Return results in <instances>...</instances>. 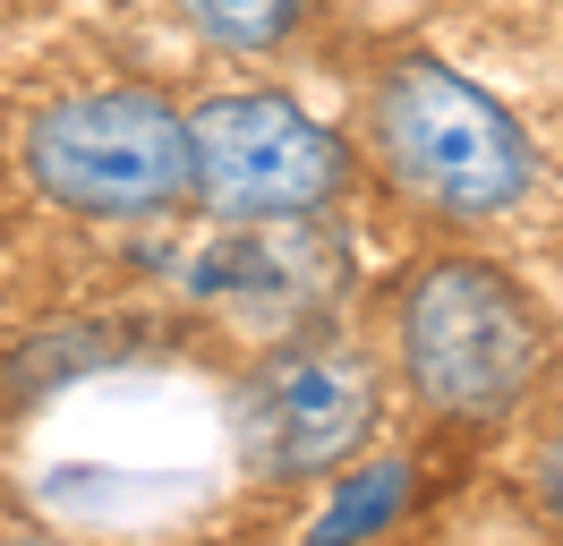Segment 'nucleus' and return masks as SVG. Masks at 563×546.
Masks as SVG:
<instances>
[{
	"label": "nucleus",
	"mask_w": 563,
	"mask_h": 546,
	"mask_svg": "<svg viewBox=\"0 0 563 546\" xmlns=\"http://www.w3.org/2000/svg\"><path fill=\"white\" fill-rule=\"evenodd\" d=\"M18 171L52 214H77V222H172L197 205L188 102H172L163 86L60 95L26 120Z\"/></svg>",
	"instance_id": "obj_3"
},
{
	"label": "nucleus",
	"mask_w": 563,
	"mask_h": 546,
	"mask_svg": "<svg viewBox=\"0 0 563 546\" xmlns=\"http://www.w3.org/2000/svg\"><path fill=\"white\" fill-rule=\"evenodd\" d=\"M179 26L213 43V52H282V43H299L308 18H317L324 0H172Z\"/></svg>",
	"instance_id": "obj_6"
},
{
	"label": "nucleus",
	"mask_w": 563,
	"mask_h": 546,
	"mask_svg": "<svg viewBox=\"0 0 563 546\" xmlns=\"http://www.w3.org/2000/svg\"><path fill=\"white\" fill-rule=\"evenodd\" d=\"M385 418V375L358 341H317V350H290L247 384L240 402V436L247 461L265 478H333L351 470L367 436Z\"/></svg>",
	"instance_id": "obj_5"
},
{
	"label": "nucleus",
	"mask_w": 563,
	"mask_h": 546,
	"mask_svg": "<svg viewBox=\"0 0 563 546\" xmlns=\"http://www.w3.org/2000/svg\"><path fill=\"white\" fill-rule=\"evenodd\" d=\"M358 163L427 231H495L538 197V136L444 52H385L358 95Z\"/></svg>",
	"instance_id": "obj_1"
},
{
	"label": "nucleus",
	"mask_w": 563,
	"mask_h": 546,
	"mask_svg": "<svg viewBox=\"0 0 563 546\" xmlns=\"http://www.w3.org/2000/svg\"><path fill=\"white\" fill-rule=\"evenodd\" d=\"M410 504V461H376V470H358L351 487H333V504L317 512V529L308 546H367L376 529H393Z\"/></svg>",
	"instance_id": "obj_7"
},
{
	"label": "nucleus",
	"mask_w": 563,
	"mask_h": 546,
	"mask_svg": "<svg viewBox=\"0 0 563 546\" xmlns=\"http://www.w3.org/2000/svg\"><path fill=\"white\" fill-rule=\"evenodd\" d=\"M188 136H197V214H213L222 231L324 222L358 179L351 136H333L299 95L274 86L188 102Z\"/></svg>",
	"instance_id": "obj_4"
},
{
	"label": "nucleus",
	"mask_w": 563,
	"mask_h": 546,
	"mask_svg": "<svg viewBox=\"0 0 563 546\" xmlns=\"http://www.w3.org/2000/svg\"><path fill=\"white\" fill-rule=\"evenodd\" d=\"M529 495H538V512L563 529V427H547L538 452H529Z\"/></svg>",
	"instance_id": "obj_8"
},
{
	"label": "nucleus",
	"mask_w": 563,
	"mask_h": 546,
	"mask_svg": "<svg viewBox=\"0 0 563 546\" xmlns=\"http://www.w3.org/2000/svg\"><path fill=\"white\" fill-rule=\"evenodd\" d=\"M393 375L444 427H504L547 375V325L521 273L487 248H435L393 282L385 307Z\"/></svg>",
	"instance_id": "obj_2"
}]
</instances>
